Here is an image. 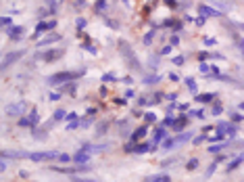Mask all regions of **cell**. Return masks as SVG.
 Wrapping results in <instances>:
<instances>
[{
    "mask_svg": "<svg viewBox=\"0 0 244 182\" xmlns=\"http://www.w3.org/2000/svg\"><path fill=\"white\" fill-rule=\"evenodd\" d=\"M84 48H86V50H90V52H92V55H96V48H94V46H90V44H86V46H84Z\"/></svg>",
    "mask_w": 244,
    "mask_h": 182,
    "instance_id": "obj_50",
    "label": "cell"
},
{
    "mask_svg": "<svg viewBox=\"0 0 244 182\" xmlns=\"http://www.w3.org/2000/svg\"><path fill=\"white\" fill-rule=\"evenodd\" d=\"M134 94H136L134 90H127V92H125V96H127V98H134Z\"/></svg>",
    "mask_w": 244,
    "mask_h": 182,
    "instance_id": "obj_55",
    "label": "cell"
},
{
    "mask_svg": "<svg viewBox=\"0 0 244 182\" xmlns=\"http://www.w3.org/2000/svg\"><path fill=\"white\" fill-rule=\"evenodd\" d=\"M163 138H165V130H163V126H161V128H157V132H154L152 142H163Z\"/></svg>",
    "mask_w": 244,
    "mask_h": 182,
    "instance_id": "obj_18",
    "label": "cell"
},
{
    "mask_svg": "<svg viewBox=\"0 0 244 182\" xmlns=\"http://www.w3.org/2000/svg\"><path fill=\"white\" fill-rule=\"evenodd\" d=\"M59 38H61V36H59V34H50V36H46V38H44L42 42H38V46H46V44L54 42V40H59Z\"/></svg>",
    "mask_w": 244,
    "mask_h": 182,
    "instance_id": "obj_16",
    "label": "cell"
},
{
    "mask_svg": "<svg viewBox=\"0 0 244 182\" xmlns=\"http://www.w3.org/2000/svg\"><path fill=\"white\" fill-rule=\"evenodd\" d=\"M186 168H188V170H196V168H198V159H196V157H192V159L188 161V165H186Z\"/></svg>",
    "mask_w": 244,
    "mask_h": 182,
    "instance_id": "obj_29",
    "label": "cell"
},
{
    "mask_svg": "<svg viewBox=\"0 0 244 182\" xmlns=\"http://www.w3.org/2000/svg\"><path fill=\"white\" fill-rule=\"evenodd\" d=\"M75 25H77V29H84V27H86V19H82V17H79V19L75 21Z\"/></svg>",
    "mask_w": 244,
    "mask_h": 182,
    "instance_id": "obj_41",
    "label": "cell"
},
{
    "mask_svg": "<svg viewBox=\"0 0 244 182\" xmlns=\"http://www.w3.org/2000/svg\"><path fill=\"white\" fill-rule=\"evenodd\" d=\"M198 69H200L202 73H209V71H211V67H209L207 63H200V67H198Z\"/></svg>",
    "mask_w": 244,
    "mask_h": 182,
    "instance_id": "obj_42",
    "label": "cell"
},
{
    "mask_svg": "<svg viewBox=\"0 0 244 182\" xmlns=\"http://www.w3.org/2000/svg\"><path fill=\"white\" fill-rule=\"evenodd\" d=\"M167 98H169V101H175V98H177V92H169Z\"/></svg>",
    "mask_w": 244,
    "mask_h": 182,
    "instance_id": "obj_51",
    "label": "cell"
},
{
    "mask_svg": "<svg viewBox=\"0 0 244 182\" xmlns=\"http://www.w3.org/2000/svg\"><path fill=\"white\" fill-rule=\"evenodd\" d=\"M67 90V92H71V94H73V92H75V84H69V86H63V92Z\"/></svg>",
    "mask_w": 244,
    "mask_h": 182,
    "instance_id": "obj_44",
    "label": "cell"
},
{
    "mask_svg": "<svg viewBox=\"0 0 244 182\" xmlns=\"http://www.w3.org/2000/svg\"><path fill=\"white\" fill-rule=\"evenodd\" d=\"M119 50H121V52L125 55V59H127V61H129V63H132L134 67L138 69V67H140V63L136 61V55H134V50H129V46H127L125 42H121V44H119Z\"/></svg>",
    "mask_w": 244,
    "mask_h": 182,
    "instance_id": "obj_4",
    "label": "cell"
},
{
    "mask_svg": "<svg viewBox=\"0 0 244 182\" xmlns=\"http://www.w3.org/2000/svg\"><path fill=\"white\" fill-rule=\"evenodd\" d=\"M23 34V27L21 25H15V27H8V36L13 38V40H17V38H21Z\"/></svg>",
    "mask_w": 244,
    "mask_h": 182,
    "instance_id": "obj_14",
    "label": "cell"
},
{
    "mask_svg": "<svg viewBox=\"0 0 244 182\" xmlns=\"http://www.w3.org/2000/svg\"><path fill=\"white\" fill-rule=\"evenodd\" d=\"M238 44H240V48L244 50V40H240V42H238Z\"/></svg>",
    "mask_w": 244,
    "mask_h": 182,
    "instance_id": "obj_57",
    "label": "cell"
},
{
    "mask_svg": "<svg viewBox=\"0 0 244 182\" xmlns=\"http://www.w3.org/2000/svg\"><path fill=\"white\" fill-rule=\"evenodd\" d=\"M61 96H63V92H52V94H50V101H59Z\"/></svg>",
    "mask_w": 244,
    "mask_h": 182,
    "instance_id": "obj_45",
    "label": "cell"
},
{
    "mask_svg": "<svg viewBox=\"0 0 244 182\" xmlns=\"http://www.w3.org/2000/svg\"><path fill=\"white\" fill-rule=\"evenodd\" d=\"M184 61H186V59H184V57H181V55L173 57V65H184Z\"/></svg>",
    "mask_w": 244,
    "mask_h": 182,
    "instance_id": "obj_40",
    "label": "cell"
},
{
    "mask_svg": "<svg viewBox=\"0 0 244 182\" xmlns=\"http://www.w3.org/2000/svg\"><path fill=\"white\" fill-rule=\"evenodd\" d=\"M0 23H2V25H11V17H2Z\"/></svg>",
    "mask_w": 244,
    "mask_h": 182,
    "instance_id": "obj_48",
    "label": "cell"
},
{
    "mask_svg": "<svg viewBox=\"0 0 244 182\" xmlns=\"http://www.w3.org/2000/svg\"><path fill=\"white\" fill-rule=\"evenodd\" d=\"M56 161H61V163H69V161H73V157H69L67 153H59Z\"/></svg>",
    "mask_w": 244,
    "mask_h": 182,
    "instance_id": "obj_26",
    "label": "cell"
},
{
    "mask_svg": "<svg viewBox=\"0 0 244 182\" xmlns=\"http://www.w3.org/2000/svg\"><path fill=\"white\" fill-rule=\"evenodd\" d=\"M221 111H223L221 105H213L211 107V113H213V115H221Z\"/></svg>",
    "mask_w": 244,
    "mask_h": 182,
    "instance_id": "obj_30",
    "label": "cell"
},
{
    "mask_svg": "<svg viewBox=\"0 0 244 182\" xmlns=\"http://www.w3.org/2000/svg\"><path fill=\"white\" fill-rule=\"evenodd\" d=\"M25 55V50H17V52H8L7 57H4V61H2V67H4V69H7L8 65L13 63V61H17V59H19V57H23Z\"/></svg>",
    "mask_w": 244,
    "mask_h": 182,
    "instance_id": "obj_7",
    "label": "cell"
},
{
    "mask_svg": "<svg viewBox=\"0 0 244 182\" xmlns=\"http://www.w3.org/2000/svg\"><path fill=\"white\" fill-rule=\"evenodd\" d=\"M92 124V119L90 117H86V119H79V128H88Z\"/></svg>",
    "mask_w": 244,
    "mask_h": 182,
    "instance_id": "obj_37",
    "label": "cell"
},
{
    "mask_svg": "<svg viewBox=\"0 0 244 182\" xmlns=\"http://www.w3.org/2000/svg\"><path fill=\"white\" fill-rule=\"evenodd\" d=\"M123 2H125V4H127V2H129V0H123Z\"/></svg>",
    "mask_w": 244,
    "mask_h": 182,
    "instance_id": "obj_58",
    "label": "cell"
},
{
    "mask_svg": "<svg viewBox=\"0 0 244 182\" xmlns=\"http://www.w3.org/2000/svg\"><path fill=\"white\" fill-rule=\"evenodd\" d=\"M238 109H240V111H244V103H240V105H238Z\"/></svg>",
    "mask_w": 244,
    "mask_h": 182,
    "instance_id": "obj_56",
    "label": "cell"
},
{
    "mask_svg": "<svg viewBox=\"0 0 244 182\" xmlns=\"http://www.w3.org/2000/svg\"><path fill=\"white\" fill-rule=\"evenodd\" d=\"M202 42H204V46H209V48H211V46H215V44H217V40H215V38H204Z\"/></svg>",
    "mask_w": 244,
    "mask_h": 182,
    "instance_id": "obj_33",
    "label": "cell"
},
{
    "mask_svg": "<svg viewBox=\"0 0 244 182\" xmlns=\"http://www.w3.org/2000/svg\"><path fill=\"white\" fill-rule=\"evenodd\" d=\"M173 128H175V130H184V128H186V117H180V119H175Z\"/></svg>",
    "mask_w": 244,
    "mask_h": 182,
    "instance_id": "obj_23",
    "label": "cell"
},
{
    "mask_svg": "<svg viewBox=\"0 0 244 182\" xmlns=\"http://www.w3.org/2000/svg\"><path fill=\"white\" fill-rule=\"evenodd\" d=\"M27 117H29V121H31V126H38V121H40V115H38V109H31Z\"/></svg>",
    "mask_w": 244,
    "mask_h": 182,
    "instance_id": "obj_20",
    "label": "cell"
},
{
    "mask_svg": "<svg viewBox=\"0 0 244 182\" xmlns=\"http://www.w3.org/2000/svg\"><path fill=\"white\" fill-rule=\"evenodd\" d=\"M230 117H232V121H242V119H244V117H242V113H238V111H234Z\"/></svg>",
    "mask_w": 244,
    "mask_h": 182,
    "instance_id": "obj_35",
    "label": "cell"
},
{
    "mask_svg": "<svg viewBox=\"0 0 244 182\" xmlns=\"http://www.w3.org/2000/svg\"><path fill=\"white\" fill-rule=\"evenodd\" d=\"M242 161H244V155H240V157H238V159H234V161H232V163H230V165H228V170H230V172H232V170H236L238 165H240V163H242Z\"/></svg>",
    "mask_w": 244,
    "mask_h": 182,
    "instance_id": "obj_22",
    "label": "cell"
},
{
    "mask_svg": "<svg viewBox=\"0 0 244 182\" xmlns=\"http://www.w3.org/2000/svg\"><path fill=\"white\" fill-rule=\"evenodd\" d=\"M173 147H175V138H165L161 142V149L163 151H169V149H173Z\"/></svg>",
    "mask_w": 244,
    "mask_h": 182,
    "instance_id": "obj_19",
    "label": "cell"
},
{
    "mask_svg": "<svg viewBox=\"0 0 244 182\" xmlns=\"http://www.w3.org/2000/svg\"><path fill=\"white\" fill-rule=\"evenodd\" d=\"M94 8H96V11H105V8H106V0H96Z\"/></svg>",
    "mask_w": 244,
    "mask_h": 182,
    "instance_id": "obj_28",
    "label": "cell"
},
{
    "mask_svg": "<svg viewBox=\"0 0 244 182\" xmlns=\"http://www.w3.org/2000/svg\"><path fill=\"white\" fill-rule=\"evenodd\" d=\"M27 157L31 161H50V159H56L59 153L56 151H34V153H27Z\"/></svg>",
    "mask_w": 244,
    "mask_h": 182,
    "instance_id": "obj_2",
    "label": "cell"
},
{
    "mask_svg": "<svg viewBox=\"0 0 244 182\" xmlns=\"http://www.w3.org/2000/svg\"><path fill=\"white\" fill-rule=\"evenodd\" d=\"M102 80H105V82H117V76H115V73H105Z\"/></svg>",
    "mask_w": 244,
    "mask_h": 182,
    "instance_id": "obj_34",
    "label": "cell"
},
{
    "mask_svg": "<svg viewBox=\"0 0 244 182\" xmlns=\"http://www.w3.org/2000/svg\"><path fill=\"white\" fill-rule=\"evenodd\" d=\"M144 119H146V124H154V121H157V115H154V113H146Z\"/></svg>",
    "mask_w": 244,
    "mask_h": 182,
    "instance_id": "obj_31",
    "label": "cell"
},
{
    "mask_svg": "<svg viewBox=\"0 0 244 182\" xmlns=\"http://www.w3.org/2000/svg\"><path fill=\"white\" fill-rule=\"evenodd\" d=\"M25 109H27V103H25V101H19V103H11V105L7 107V113L8 115H21Z\"/></svg>",
    "mask_w": 244,
    "mask_h": 182,
    "instance_id": "obj_5",
    "label": "cell"
},
{
    "mask_svg": "<svg viewBox=\"0 0 244 182\" xmlns=\"http://www.w3.org/2000/svg\"><path fill=\"white\" fill-rule=\"evenodd\" d=\"M152 38H154V32H148V34L144 36V44H146V46L148 44H152Z\"/></svg>",
    "mask_w": 244,
    "mask_h": 182,
    "instance_id": "obj_32",
    "label": "cell"
},
{
    "mask_svg": "<svg viewBox=\"0 0 244 182\" xmlns=\"http://www.w3.org/2000/svg\"><path fill=\"white\" fill-rule=\"evenodd\" d=\"M223 147H225V145H213V147H209V151H211V153H219Z\"/></svg>",
    "mask_w": 244,
    "mask_h": 182,
    "instance_id": "obj_39",
    "label": "cell"
},
{
    "mask_svg": "<svg viewBox=\"0 0 244 182\" xmlns=\"http://www.w3.org/2000/svg\"><path fill=\"white\" fill-rule=\"evenodd\" d=\"M73 182H96V180H84V178H73Z\"/></svg>",
    "mask_w": 244,
    "mask_h": 182,
    "instance_id": "obj_53",
    "label": "cell"
},
{
    "mask_svg": "<svg viewBox=\"0 0 244 182\" xmlns=\"http://www.w3.org/2000/svg\"><path fill=\"white\" fill-rule=\"evenodd\" d=\"M161 52H163V55H169V52H171V44H167V46H163V50H161Z\"/></svg>",
    "mask_w": 244,
    "mask_h": 182,
    "instance_id": "obj_49",
    "label": "cell"
},
{
    "mask_svg": "<svg viewBox=\"0 0 244 182\" xmlns=\"http://www.w3.org/2000/svg\"><path fill=\"white\" fill-rule=\"evenodd\" d=\"M215 165H217V163H213V165H211V168L207 170V176H211V174H213V172H215Z\"/></svg>",
    "mask_w": 244,
    "mask_h": 182,
    "instance_id": "obj_52",
    "label": "cell"
},
{
    "mask_svg": "<svg viewBox=\"0 0 244 182\" xmlns=\"http://www.w3.org/2000/svg\"><path fill=\"white\" fill-rule=\"evenodd\" d=\"M190 138H192V132H184V134H180V136L175 138V147H177V145H184V142H186V140H190Z\"/></svg>",
    "mask_w": 244,
    "mask_h": 182,
    "instance_id": "obj_17",
    "label": "cell"
},
{
    "mask_svg": "<svg viewBox=\"0 0 244 182\" xmlns=\"http://www.w3.org/2000/svg\"><path fill=\"white\" fill-rule=\"evenodd\" d=\"M230 124H228V121H219V124H217V134H221V136H225V134L230 132Z\"/></svg>",
    "mask_w": 244,
    "mask_h": 182,
    "instance_id": "obj_15",
    "label": "cell"
},
{
    "mask_svg": "<svg viewBox=\"0 0 244 182\" xmlns=\"http://www.w3.org/2000/svg\"><path fill=\"white\" fill-rule=\"evenodd\" d=\"M202 140H204V136H198V138H194V145H200Z\"/></svg>",
    "mask_w": 244,
    "mask_h": 182,
    "instance_id": "obj_54",
    "label": "cell"
},
{
    "mask_svg": "<svg viewBox=\"0 0 244 182\" xmlns=\"http://www.w3.org/2000/svg\"><path fill=\"white\" fill-rule=\"evenodd\" d=\"M73 161H75L77 165H86V163L90 161V153H86V151H82V149H79V151L73 155Z\"/></svg>",
    "mask_w": 244,
    "mask_h": 182,
    "instance_id": "obj_8",
    "label": "cell"
},
{
    "mask_svg": "<svg viewBox=\"0 0 244 182\" xmlns=\"http://www.w3.org/2000/svg\"><path fill=\"white\" fill-rule=\"evenodd\" d=\"M186 84H188L190 92H198V88H196V82H194V77H186Z\"/></svg>",
    "mask_w": 244,
    "mask_h": 182,
    "instance_id": "obj_25",
    "label": "cell"
},
{
    "mask_svg": "<svg viewBox=\"0 0 244 182\" xmlns=\"http://www.w3.org/2000/svg\"><path fill=\"white\" fill-rule=\"evenodd\" d=\"M146 182H171V178H169L167 174H157V176L146 178Z\"/></svg>",
    "mask_w": 244,
    "mask_h": 182,
    "instance_id": "obj_13",
    "label": "cell"
},
{
    "mask_svg": "<svg viewBox=\"0 0 244 182\" xmlns=\"http://www.w3.org/2000/svg\"><path fill=\"white\" fill-rule=\"evenodd\" d=\"M173 124H175V119H173V117H169V115L163 119V128H165V126H173Z\"/></svg>",
    "mask_w": 244,
    "mask_h": 182,
    "instance_id": "obj_36",
    "label": "cell"
},
{
    "mask_svg": "<svg viewBox=\"0 0 244 182\" xmlns=\"http://www.w3.org/2000/svg\"><path fill=\"white\" fill-rule=\"evenodd\" d=\"M106 25H109L111 29H117V27H119V25H117V21H113V19H106Z\"/></svg>",
    "mask_w": 244,
    "mask_h": 182,
    "instance_id": "obj_43",
    "label": "cell"
},
{
    "mask_svg": "<svg viewBox=\"0 0 244 182\" xmlns=\"http://www.w3.org/2000/svg\"><path fill=\"white\" fill-rule=\"evenodd\" d=\"M63 55H65L63 48H52V50H46V52H42V55H38V57L44 59V61H48V63H52V61H59Z\"/></svg>",
    "mask_w": 244,
    "mask_h": 182,
    "instance_id": "obj_3",
    "label": "cell"
},
{
    "mask_svg": "<svg viewBox=\"0 0 244 182\" xmlns=\"http://www.w3.org/2000/svg\"><path fill=\"white\" fill-rule=\"evenodd\" d=\"M54 27H56L54 19H50V21H40L38 27H35V32H38V34H44V32H50V29H54Z\"/></svg>",
    "mask_w": 244,
    "mask_h": 182,
    "instance_id": "obj_6",
    "label": "cell"
},
{
    "mask_svg": "<svg viewBox=\"0 0 244 182\" xmlns=\"http://www.w3.org/2000/svg\"><path fill=\"white\" fill-rule=\"evenodd\" d=\"M161 82V76H146L144 77V84H157Z\"/></svg>",
    "mask_w": 244,
    "mask_h": 182,
    "instance_id": "obj_24",
    "label": "cell"
},
{
    "mask_svg": "<svg viewBox=\"0 0 244 182\" xmlns=\"http://www.w3.org/2000/svg\"><path fill=\"white\" fill-rule=\"evenodd\" d=\"M196 103H211L215 98V92H209V94H194Z\"/></svg>",
    "mask_w": 244,
    "mask_h": 182,
    "instance_id": "obj_12",
    "label": "cell"
},
{
    "mask_svg": "<svg viewBox=\"0 0 244 182\" xmlns=\"http://www.w3.org/2000/svg\"><path fill=\"white\" fill-rule=\"evenodd\" d=\"M150 142H142V145H136V142H134V153H148V151H150Z\"/></svg>",
    "mask_w": 244,
    "mask_h": 182,
    "instance_id": "obj_11",
    "label": "cell"
},
{
    "mask_svg": "<svg viewBox=\"0 0 244 182\" xmlns=\"http://www.w3.org/2000/svg\"><path fill=\"white\" fill-rule=\"evenodd\" d=\"M204 19H207V17H202V15H200V17H196V19H194V23H196V25H204Z\"/></svg>",
    "mask_w": 244,
    "mask_h": 182,
    "instance_id": "obj_46",
    "label": "cell"
},
{
    "mask_svg": "<svg viewBox=\"0 0 244 182\" xmlns=\"http://www.w3.org/2000/svg\"><path fill=\"white\" fill-rule=\"evenodd\" d=\"M19 128H34V126H31L29 117H21V119H19Z\"/></svg>",
    "mask_w": 244,
    "mask_h": 182,
    "instance_id": "obj_27",
    "label": "cell"
},
{
    "mask_svg": "<svg viewBox=\"0 0 244 182\" xmlns=\"http://www.w3.org/2000/svg\"><path fill=\"white\" fill-rule=\"evenodd\" d=\"M146 134H148V128H146V126H140L138 130H136V132L132 134V142H140V140L144 138Z\"/></svg>",
    "mask_w": 244,
    "mask_h": 182,
    "instance_id": "obj_10",
    "label": "cell"
},
{
    "mask_svg": "<svg viewBox=\"0 0 244 182\" xmlns=\"http://www.w3.org/2000/svg\"><path fill=\"white\" fill-rule=\"evenodd\" d=\"M75 128H79V119H75V121H69V124H67V130H75Z\"/></svg>",
    "mask_w": 244,
    "mask_h": 182,
    "instance_id": "obj_38",
    "label": "cell"
},
{
    "mask_svg": "<svg viewBox=\"0 0 244 182\" xmlns=\"http://www.w3.org/2000/svg\"><path fill=\"white\" fill-rule=\"evenodd\" d=\"M198 13H200L202 17H219V11L207 7V4H198Z\"/></svg>",
    "mask_w": 244,
    "mask_h": 182,
    "instance_id": "obj_9",
    "label": "cell"
},
{
    "mask_svg": "<svg viewBox=\"0 0 244 182\" xmlns=\"http://www.w3.org/2000/svg\"><path fill=\"white\" fill-rule=\"evenodd\" d=\"M169 42H171V46H177V44H180V38H177V36H171Z\"/></svg>",
    "mask_w": 244,
    "mask_h": 182,
    "instance_id": "obj_47",
    "label": "cell"
},
{
    "mask_svg": "<svg viewBox=\"0 0 244 182\" xmlns=\"http://www.w3.org/2000/svg\"><path fill=\"white\" fill-rule=\"evenodd\" d=\"M82 73H84V71H82ZM82 73H71V71H61V73H54L52 77H48V84H50V86L65 84V82H69V80H75V77H79Z\"/></svg>",
    "mask_w": 244,
    "mask_h": 182,
    "instance_id": "obj_1",
    "label": "cell"
},
{
    "mask_svg": "<svg viewBox=\"0 0 244 182\" xmlns=\"http://www.w3.org/2000/svg\"><path fill=\"white\" fill-rule=\"evenodd\" d=\"M65 117H67L65 109H56V111H54V115H52V119H54V121H61V119H65Z\"/></svg>",
    "mask_w": 244,
    "mask_h": 182,
    "instance_id": "obj_21",
    "label": "cell"
}]
</instances>
